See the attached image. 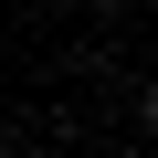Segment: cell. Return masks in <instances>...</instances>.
Returning <instances> with one entry per match:
<instances>
[{"mask_svg":"<svg viewBox=\"0 0 158 158\" xmlns=\"http://www.w3.org/2000/svg\"><path fill=\"white\" fill-rule=\"evenodd\" d=\"M137 127H148V137H158V85H148V95H137Z\"/></svg>","mask_w":158,"mask_h":158,"instance_id":"1","label":"cell"}]
</instances>
